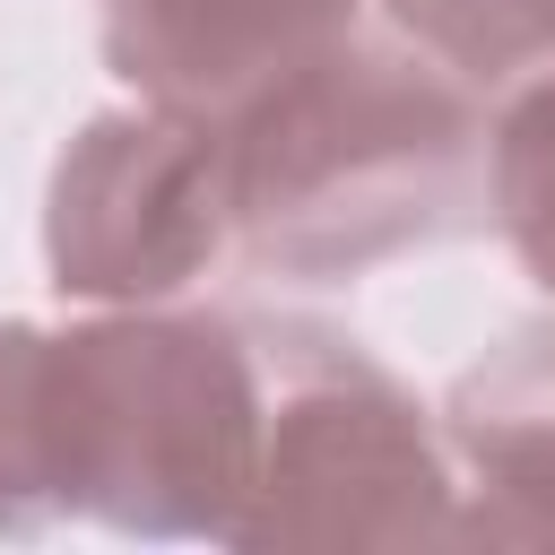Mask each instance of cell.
<instances>
[{
    "instance_id": "1",
    "label": "cell",
    "mask_w": 555,
    "mask_h": 555,
    "mask_svg": "<svg viewBox=\"0 0 555 555\" xmlns=\"http://www.w3.org/2000/svg\"><path fill=\"white\" fill-rule=\"evenodd\" d=\"M217 130L225 234L269 278H364L486 208V113L399 35H330Z\"/></svg>"
},
{
    "instance_id": "2",
    "label": "cell",
    "mask_w": 555,
    "mask_h": 555,
    "mask_svg": "<svg viewBox=\"0 0 555 555\" xmlns=\"http://www.w3.org/2000/svg\"><path fill=\"white\" fill-rule=\"evenodd\" d=\"M43 434L61 520L234 546L260 460V338L234 312L156 304L43 330Z\"/></svg>"
},
{
    "instance_id": "3",
    "label": "cell",
    "mask_w": 555,
    "mask_h": 555,
    "mask_svg": "<svg viewBox=\"0 0 555 555\" xmlns=\"http://www.w3.org/2000/svg\"><path fill=\"white\" fill-rule=\"evenodd\" d=\"M260 460L234 520L243 555L278 546H460V468L416 390L321 321H251Z\"/></svg>"
},
{
    "instance_id": "4",
    "label": "cell",
    "mask_w": 555,
    "mask_h": 555,
    "mask_svg": "<svg viewBox=\"0 0 555 555\" xmlns=\"http://www.w3.org/2000/svg\"><path fill=\"white\" fill-rule=\"evenodd\" d=\"M234 251L225 234V173L217 130L173 104L95 113L43 199V260L52 286L78 304H165Z\"/></svg>"
},
{
    "instance_id": "5",
    "label": "cell",
    "mask_w": 555,
    "mask_h": 555,
    "mask_svg": "<svg viewBox=\"0 0 555 555\" xmlns=\"http://www.w3.org/2000/svg\"><path fill=\"white\" fill-rule=\"evenodd\" d=\"M460 546H555V321L486 347L442 408Z\"/></svg>"
},
{
    "instance_id": "6",
    "label": "cell",
    "mask_w": 555,
    "mask_h": 555,
    "mask_svg": "<svg viewBox=\"0 0 555 555\" xmlns=\"http://www.w3.org/2000/svg\"><path fill=\"white\" fill-rule=\"evenodd\" d=\"M356 26V0H104V61L173 113H225Z\"/></svg>"
},
{
    "instance_id": "7",
    "label": "cell",
    "mask_w": 555,
    "mask_h": 555,
    "mask_svg": "<svg viewBox=\"0 0 555 555\" xmlns=\"http://www.w3.org/2000/svg\"><path fill=\"white\" fill-rule=\"evenodd\" d=\"M382 17L468 95H512L555 69V0H382Z\"/></svg>"
},
{
    "instance_id": "8",
    "label": "cell",
    "mask_w": 555,
    "mask_h": 555,
    "mask_svg": "<svg viewBox=\"0 0 555 555\" xmlns=\"http://www.w3.org/2000/svg\"><path fill=\"white\" fill-rule=\"evenodd\" d=\"M486 217L520 251V269L555 295V69L512 87L486 130Z\"/></svg>"
},
{
    "instance_id": "9",
    "label": "cell",
    "mask_w": 555,
    "mask_h": 555,
    "mask_svg": "<svg viewBox=\"0 0 555 555\" xmlns=\"http://www.w3.org/2000/svg\"><path fill=\"white\" fill-rule=\"evenodd\" d=\"M52 434H43V330L0 321V538L52 529Z\"/></svg>"
}]
</instances>
